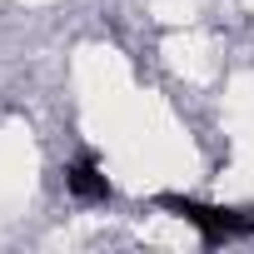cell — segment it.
<instances>
[{"mask_svg": "<svg viewBox=\"0 0 254 254\" xmlns=\"http://www.w3.org/2000/svg\"><path fill=\"white\" fill-rule=\"evenodd\" d=\"M160 209L180 214L185 224H194L204 234V244H224V239H249L254 234V209H229V204H199V199H180V194H160Z\"/></svg>", "mask_w": 254, "mask_h": 254, "instance_id": "6da1fadb", "label": "cell"}, {"mask_svg": "<svg viewBox=\"0 0 254 254\" xmlns=\"http://www.w3.org/2000/svg\"><path fill=\"white\" fill-rule=\"evenodd\" d=\"M65 185H70V194L85 199V204H110V180H105V170H100L95 160H75V165L65 170Z\"/></svg>", "mask_w": 254, "mask_h": 254, "instance_id": "7a4b0ae2", "label": "cell"}]
</instances>
